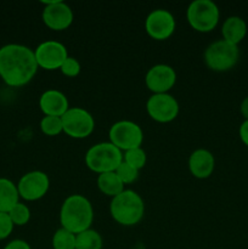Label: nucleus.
I'll return each instance as SVG.
<instances>
[{"instance_id":"obj_8","label":"nucleus","mask_w":248,"mask_h":249,"mask_svg":"<svg viewBox=\"0 0 248 249\" xmlns=\"http://www.w3.org/2000/svg\"><path fill=\"white\" fill-rule=\"evenodd\" d=\"M63 133L72 139H85L92 134L95 129V119L90 112L82 107H70L61 117Z\"/></svg>"},{"instance_id":"obj_3","label":"nucleus","mask_w":248,"mask_h":249,"mask_svg":"<svg viewBox=\"0 0 248 249\" xmlns=\"http://www.w3.org/2000/svg\"><path fill=\"white\" fill-rule=\"evenodd\" d=\"M112 219L122 226H134L142 220L145 215V203L138 192L124 190L113 197L109 204Z\"/></svg>"},{"instance_id":"obj_25","label":"nucleus","mask_w":248,"mask_h":249,"mask_svg":"<svg viewBox=\"0 0 248 249\" xmlns=\"http://www.w3.org/2000/svg\"><path fill=\"white\" fill-rule=\"evenodd\" d=\"M139 172H140V170L130 167V165L126 164L125 162H122L121 165L116 169V174L118 175V178L121 179V181L123 182L124 185H129L135 182L139 178Z\"/></svg>"},{"instance_id":"obj_24","label":"nucleus","mask_w":248,"mask_h":249,"mask_svg":"<svg viewBox=\"0 0 248 249\" xmlns=\"http://www.w3.org/2000/svg\"><path fill=\"white\" fill-rule=\"evenodd\" d=\"M7 214L10 215L15 226H24L31 220V209L22 202H18Z\"/></svg>"},{"instance_id":"obj_5","label":"nucleus","mask_w":248,"mask_h":249,"mask_svg":"<svg viewBox=\"0 0 248 249\" xmlns=\"http://www.w3.org/2000/svg\"><path fill=\"white\" fill-rule=\"evenodd\" d=\"M186 18L192 29L199 33H209L218 26L220 11L212 0H195L187 7Z\"/></svg>"},{"instance_id":"obj_12","label":"nucleus","mask_w":248,"mask_h":249,"mask_svg":"<svg viewBox=\"0 0 248 249\" xmlns=\"http://www.w3.org/2000/svg\"><path fill=\"white\" fill-rule=\"evenodd\" d=\"M45 7L43 9L41 18L44 24L51 31H66L73 23L74 15L73 10L66 2L61 0L43 1Z\"/></svg>"},{"instance_id":"obj_7","label":"nucleus","mask_w":248,"mask_h":249,"mask_svg":"<svg viewBox=\"0 0 248 249\" xmlns=\"http://www.w3.org/2000/svg\"><path fill=\"white\" fill-rule=\"evenodd\" d=\"M109 142L113 143L122 152L141 147L143 131L139 124L131 121H118L109 128Z\"/></svg>"},{"instance_id":"obj_29","label":"nucleus","mask_w":248,"mask_h":249,"mask_svg":"<svg viewBox=\"0 0 248 249\" xmlns=\"http://www.w3.org/2000/svg\"><path fill=\"white\" fill-rule=\"evenodd\" d=\"M238 133H240V138L241 140H242V142L245 143L246 146H248V119H246V121L241 124Z\"/></svg>"},{"instance_id":"obj_2","label":"nucleus","mask_w":248,"mask_h":249,"mask_svg":"<svg viewBox=\"0 0 248 249\" xmlns=\"http://www.w3.org/2000/svg\"><path fill=\"white\" fill-rule=\"evenodd\" d=\"M94 221V208L89 199L83 195H71L63 201L60 209L61 228L74 235L91 229Z\"/></svg>"},{"instance_id":"obj_6","label":"nucleus","mask_w":248,"mask_h":249,"mask_svg":"<svg viewBox=\"0 0 248 249\" xmlns=\"http://www.w3.org/2000/svg\"><path fill=\"white\" fill-rule=\"evenodd\" d=\"M240 58V49L237 45L225 40H216L209 44L204 50V63L214 72L230 71Z\"/></svg>"},{"instance_id":"obj_17","label":"nucleus","mask_w":248,"mask_h":249,"mask_svg":"<svg viewBox=\"0 0 248 249\" xmlns=\"http://www.w3.org/2000/svg\"><path fill=\"white\" fill-rule=\"evenodd\" d=\"M221 34H223V40L232 45H238L247 34V24L241 17L230 16L224 21L221 26Z\"/></svg>"},{"instance_id":"obj_13","label":"nucleus","mask_w":248,"mask_h":249,"mask_svg":"<svg viewBox=\"0 0 248 249\" xmlns=\"http://www.w3.org/2000/svg\"><path fill=\"white\" fill-rule=\"evenodd\" d=\"M177 27L174 16L164 9H156L145 19V29L148 36L155 40H167L173 36Z\"/></svg>"},{"instance_id":"obj_26","label":"nucleus","mask_w":248,"mask_h":249,"mask_svg":"<svg viewBox=\"0 0 248 249\" xmlns=\"http://www.w3.org/2000/svg\"><path fill=\"white\" fill-rule=\"evenodd\" d=\"M60 71L65 77L75 78L80 74L82 66H80L79 61L77 58L72 57V56H68L65 60V62L62 63V66H61Z\"/></svg>"},{"instance_id":"obj_4","label":"nucleus","mask_w":248,"mask_h":249,"mask_svg":"<svg viewBox=\"0 0 248 249\" xmlns=\"http://www.w3.org/2000/svg\"><path fill=\"white\" fill-rule=\"evenodd\" d=\"M85 165L96 174L116 172L123 162V152L113 143L99 142L91 146L85 153Z\"/></svg>"},{"instance_id":"obj_1","label":"nucleus","mask_w":248,"mask_h":249,"mask_svg":"<svg viewBox=\"0 0 248 249\" xmlns=\"http://www.w3.org/2000/svg\"><path fill=\"white\" fill-rule=\"evenodd\" d=\"M34 50L22 44H6L0 48V78L6 85L21 88L38 72Z\"/></svg>"},{"instance_id":"obj_21","label":"nucleus","mask_w":248,"mask_h":249,"mask_svg":"<svg viewBox=\"0 0 248 249\" xmlns=\"http://www.w3.org/2000/svg\"><path fill=\"white\" fill-rule=\"evenodd\" d=\"M53 249H75V235L66 229L60 228L53 236Z\"/></svg>"},{"instance_id":"obj_30","label":"nucleus","mask_w":248,"mask_h":249,"mask_svg":"<svg viewBox=\"0 0 248 249\" xmlns=\"http://www.w3.org/2000/svg\"><path fill=\"white\" fill-rule=\"evenodd\" d=\"M240 109H241V113H242V116L245 117V119H248V96L242 101Z\"/></svg>"},{"instance_id":"obj_14","label":"nucleus","mask_w":248,"mask_h":249,"mask_svg":"<svg viewBox=\"0 0 248 249\" xmlns=\"http://www.w3.org/2000/svg\"><path fill=\"white\" fill-rule=\"evenodd\" d=\"M177 83V73L169 65L159 63L147 71L145 84L152 94H168Z\"/></svg>"},{"instance_id":"obj_20","label":"nucleus","mask_w":248,"mask_h":249,"mask_svg":"<svg viewBox=\"0 0 248 249\" xmlns=\"http://www.w3.org/2000/svg\"><path fill=\"white\" fill-rule=\"evenodd\" d=\"M102 237L96 230H85L75 235V249H102Z\"/></svg>"},{"instance_id":"obj_10","label":"nucleus","mask_w":248,"mask_h":249,"mask_svg":"<svg viewBox=\"0 0 248 249\" xmlns=\"http://www.w3.org/2000/svg\"><path fill=\"white\" fill-rule=\"evenodd\" d=\"M148 116L157 123H170L177 117L180 111L179 102L173 95L152 94L146 102Z\"/></svg>"},{"instance_id":"obj_11","label":"nucleus","mask_w":248,"mask_h":249,"mask_svg":"<svg viewBox=\"0 0 248 249\" xmlns=\"http://www.w3.org/2000/svg\"><path fill=\"white\" fill-rule=\"evenodd\" d=\"M36 65L45 71L60 70L62 63L68 57L67 48L56 40H46L39 44L34 50Z\"/></svg>"},{"instance_id":"obj_22","label":"nucleus","mask_w":248,"mask_h":249,"mask_svg":"<svg viewBox=\"0 0 248 249\" xmlns=\"http://www.w3.org/2000/svg\"><path fill=\"white\" fill-rule=\"evenodd\" d=\"M146 160H147V156L142 147L133 148V150L125 151L123 153V162L138 170H141L145 167Z\"/></svg>"},{"instance_id":"obj_27","label":"nucleus","mask_w":248,"mask_h":249,"mask_svg":"<svg viewBox=\"0 0 248 249\" xmlns=\"http://www.w3.org/2000/svg\"><path fill=\"white\" fill-rule=\"evenodd\" d=\"M14 223L7 213H0V241L6 240L14 231Z\"/></svg>"},{"instance_id":"obj_28","label":"nucleus","mask_w":248,"mask_h":249,"mask_svg":"<svg viewBox=\"0 0 248 249\" xmlns=\"http://www.w3.org/2000/svg\"><path fill=\"white\" fill-rule=\"evenodd\" d=\"M4 249H32L29 243L24 240H12L5 246Z\"/></svg>"},{"instance_id":"obj_15","label":"nucleus","mask_w":248,"mask_h":249,"mask_svg":"<svg viewBox=\"0 0 248 249\" xmlns=\"http://www.w3.org/2000/svg\"><path fill=\"white\" fill-rule=\"evenodd\" d=\"M189 170L196 179H208L215 168V160L211 151L206 148L195 150L189 157Z\"/></svg>"},{"instance_id":"obj_19","label":"nucleus","mask_w":248,"mask_h":249,"mask_svg":"<svg viewBox=\"0 0 248 249\" xmlns=\"http://www.w3.org/2000/svg\"><path fill=\"white\" fill-rule=\"evenodd\" d=\"M97 187L102 194L112 198L124 191V184L121 181L116 172L100 174L97 177Z\"/></svg>"},{"instance_id":"obj_23","label":"nucleus","mask_w":248,"mask_h":249,"mask_svg":"<svg viewBox=\"0 0 248 249\" xmlns=\"http://www.w3.org/2000/svg\"><path fill=\"white\" fill-rule=\"evenodd\" d=\"M40 130L46 136H57L63 133V125L61 117L45 116L40 121Z\"/></svg>"},{"instance_id":"obj_18","label":"nucleus","mask_w":248,"mask_h":249,"mask_svg":"<svg viewBox=\"0 0 248 249\" xmlns=\"http://www.w3.org/2000/svg\"><path fill=\"white\" fill-rule=\"evenodd\" d=\"M18 202L17 185L10 179L0 178V213H9Z\"/></svg>"},{"instance_id":"obj_9","label":"nucleus","mask_w":248,"mask_h":249,"mask_svg":"<svg viewBox=\"0 0 248 249\" xmlns=\"http://www.w3.org/2000/svg\"><path fill=\"white\" fill-rule=\"evenodd\" d=\"M50 189V179L41 170H32L22 175L17 184L19 198L27 202L39 201L46 196Z\"/></svg>"},{"instance_id":"obj_16","label":"nucleus","mask_w":248,"mask_h":249,"mask_svg":"<svg viewBox=\"0 0 248 249\" xmlns=\"http://www.w3.org/2000/svg\"><path fill=\"white\" fill-rule=\"evenodd\" d=\"M39 107L44 116L62 117L70 109V102L62 91L49 89L39 97Z\"/></svg>"}]
</instances>
